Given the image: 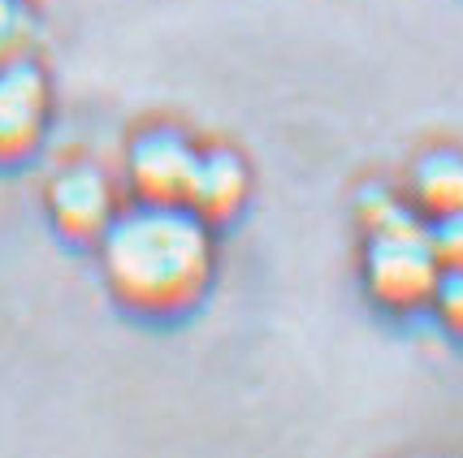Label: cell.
Here are the masks:
<instances>
[{
  "instance_id": "52a82bcc",
  "label": "cell",
  "mask_w": 463,
  "mask_h": 458,
  "mask_svg": "<svg viewBox=\"0 0 463 458\" xmlns=\"http://www.w3.org/2000/svg\"><path fill=\"white\" fill-rule=\"evenodd\" d=\"M403 191L424 220L463 212V152L459 147H424L407 169Z\"/></svg>"
},
{
  "instance_id": "5b68a950",
  "label": "cell",
  "mask_w": 463,
  "mask_h": 458,
  "mask_svg": "<svg viewBox=\"0 0 463 458\" xmlns=\"http://www.w3.org/2000/svg\"><path fill=\"white\" fill-rule=\"evenodd\" d=\"M52 117L48 74L31 57L0 61V164H22L40 152Z\"/></svg>"
},
{
  "instance_id": "ba28073f",
  "label": "cell",
  "mask_w": 463,
  "mask_h": 458,
  "mask_svg": "<svg viewBox=\"0 0 463 458\" xmlns=\"http://www.w3.org/2000/svg\"><path fill=\"white\" fill-rule=\"evenodd\" d=\"M355 217H360L364 234H373V229H390V225H407V220H424L411 200H407V191H394V186H385V182H364L360 191H355Z\"/></svg>"
},
{
  "instance_id": "7a4b0ae2",
  "label": "cell",
  "mask_w": 463,
  "mask_h": 458,
  "mask_svg": "<svg viewBox=\"0 0 463 458\" xmlns=\"http://www.w3.org/2000/svg\"><path fill=\"white\" fill-rule=\"evenodd\" d=\"M364 290L385 312H420L433 299V285L442 277V264L429 247L424 220L390 225L364 234Z\"/></svg>"
},
{
  "instance_id": "8fae6325",
  "label": "cell",
  "mask_w": 463,
  "mask_h": 458,
  "mask_svg": "<svg viewBox=\"0 0 463 458\" xmlns=\"http://www.w3.org/2000/svg\"><path fill=\"white\" fill-rule=\"evenodd\" d=\"M429 307L438 312V320H442L446 333L463 338V268H450V273H442V277H438Z\"/></svg>"
},
{
  "instance_id": "9c48e42d",
  "label": "cell",
  "mask_w": 463,
  "mask_h": 458,
  "mask_svg": "<svg viewBox=\"0 0 463 458\" xmlns=\"http://www.w3.org/2000/svg\"><path fill=\"white\" fill-rule=\"evenodd\" d=\"M31 35H35L31 0H0V61L26 57Z\"/></svg>"
},
{
  "instance_id": "8992f818",
  "label": "cell",
  "mask_w": 463,
  "mask_h": 458,
  "mask_svg": "<svg viewBox=\"0 0 463 458\" xmlns=\"http://www.w3.org/2000/svg\"><path fill=\"white\" fill-rule=\"evenodd\" d=\"M251 195V169L234 147H200L195 173L186 186V208L203 217L208 225H225L242 212V203Z\"/></svg>"
},
{
  "instance_id": "30bf717a",
  "label": "cell",
  "mask_w": 463,
  "mask_h": 458,
  "mask_svg": "<svg viewBox=\"0 0 463 458\" xmlns=\"http://www.w3.org/2000/svg\"><path fill=\"white\" fill-rule=\"evenodd\" d=\"M424 234H429V247L442 264V273L450 268H463V212H446V217L424 220Z\"/></svg>"
},
{
  "instance_id": "6da1fadb",
  "label": "cell",
  "mask_w": 463,
  "mask_h": 458,
  "mask_svg": "<svg viewBox=\"0 0 463 458\" xmlns=\"http://www.w3.org/2000/svg\"><path fill=\"white\" fill-rule=\"evenodd\" d=\"M100 268L121 307L139 316H182L213 285V225L186 203L118 208L100 234Z\"/></svg>"
},
{
  "instance_id": "277c9868",
  "label": "cell",
  "mask_w": 463,
  "mask_h": 458,
  "mask_svg": "<svg viewBox=\"0 0 463 458\" xmlns=\"http://www.w3.org/2000/svg\"><path fill=\"white\" fill-rule=\"evenodd\" d=\"M43 208L65 242H100L109 220L118 217V186L100 164L70 160L48 178Z\"/></svg>"
},
{
  "instance_id": "3957f363",
  "label": "cell",
  "mask_w": 463,
  "mask_h": 458,
  "mask_svg": "<svg viewBox=\"0 0 463 458\" xmlns=\"http://www.w3.org/2000/svg\"><path fill=\"white\" fill-rule=\"evenodd\" d=\"M195 156L200 147L178 126H143L126 143V164H121L135 203H182L195 173Z\"/></svg>"
}]
</instances>
